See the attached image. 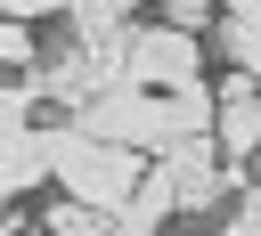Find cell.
Returning <instances> with one entry per match:
<instances>
[{
    "label": "cell",
    "mask_w": 261,
    "mask_h": 236,
    "mask_svg": "<svg viewBox=\"0 0 261 236\" xmlns=\"http://www.w3.org/2000/svg\"><path fill=\"white\" fill-rule=\"evenodd\" d=\"M41 146H49V179L65 187V203L73 212H98V220H114L122 203H130V187H139V155H114V146H90V138H73L65 122H41Z\"/></svg>",
    "instance_id": "6da1fadb"
},
{
    "label": "cell",
    "mask_w": 261,
    "mask_h": 236,
    "mask_svg": "<svg viewBox=\"0 0 261 236\" xmlns=\"http://www.w3.org/2000/svg\"><path fill=\"white\" fill-rule=\"evenodd\" d=\"M106 73H114L122 90L179 98V90H204V41H188V33H163V24L130 16V33H122V41H114V57H106Z\"/></svg>",
    "instance_id": "7a4b0ae2"
},
{
    "label": "cell",
    "mask_w": 261,
    "mask_h": 236,
    "mask_svg": "<svg viewBox=\"0 0 261 236\" xmlns=\"http://www.w3.org/2000/svg\"><path fill=\"white\" fill-rule=\"evenodd\" d=\"M204 98H212L204 146H212V163H220L228 179H245V163H253V146H261V98H253V81H245V73L204 81Z\"/></svg>",
    "instance_id": "3957f363"
},
{
    "label": "cell",
    "mask_w": 261,
    "mask_h": 236,
    "mask_svg": "<svg viewBox=\"0 0 261 236\" xmlns=\"http://www.w3.org/2000/svg\"><path fill=\"white\" fill-rule=\"evenodd\" d=\"M220 49H204V57H220V73H261V8L253 0H228V8H212V24H204Z\"/></svg>",
    "instance_id": "277c9868"
},
{
    "label": "cell",
    "mask_w": 261,
    "mask_h": 236,
    "mask_svg": "<svg viewBox=\"0 0 261 236\" xmlns=\"http://www.w3.org/2000/svg\"><path fill=\"white\" fill-rule=\"evenodd\" d=\"M41 179H49V146H41V122H33L24 138H0V212L16 195H33Z\"/></svg>",
    "instance_id": "5b68a950"
},
{
    "label": "cell",
    "mask_w": 261,
    "mask_h": 236,
    "mask_svg": "<svg viewBox=\"0 0 261 236\" xmlns=\"http://www.w3.org/2000/svg\"><path fill=\"white\" fill-rule=\"evenodd\" d=\"M33 228H41V236H114V220H98V212H73V203H49Z\"/></svg>",
    "instance_id": "8992f818"
}]
</instances>
